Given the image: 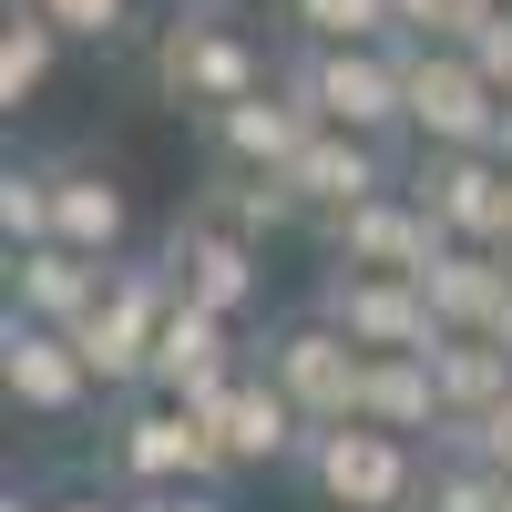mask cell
<instances>
[{
	"instance_id": "1",
	"label": "cell",
	"mask_w": 512,
	"mask_h": 512,
	"mask_svg": "<svg viewBox=\"0 0 512 512\" xmlns=\"http://www.w3.org/2000/svg\"><path fill=\"white\" fill-rule=\"evenodd\" d=\"M287 62H267V41H256L246 21H226V11H205V0H175V21L154 31V52H144V82L175 113H195V123H216L226 103H246V93H267Z\"/></svg>"
},
{
	"instance_id": "2",
	"label": "cell",
	"mask_w": 512,
	"mask_h": 512,
	"mask_svg": "<svg viewBox=\"0 0 512 512\" xmlns=\"http://www.w3.org/2000/svg\"><path fill=\"white\" fill-rule=\"evenodd\" d=\"M103 472H113L123 502H154V492H216L236 461H226V441H216L205 410L164 400V390H134L103 420Z\"/></svg>"
},
{
	"instance_id": "3",
	"label": "cell",
	"mask_w": 512,
	"mask_h": 512,
	"mask_svg": "<svg viewBox=\"0 0 512 512\" xmlns=\"http://www.w3.org/2000/svg\"><path fill=\"white\" fill-rule=\"evenodd\" d=\"M297 482L318 492V512H420L431 441H400V431H369V420H338V431H308Z\"/></svg>"
},
{
	"instance_id": "4",
	"label": "cell",
	"mask_w": 512,
	"mask_h": 512,
	"mask_svg": "<svg viewBox=\"0 0 512 512\" xmlns=\"http://www.w3.org/2000/svg\"><path fill=\"white\" fill-rule=\"evenodd\" d=\"M297 103H308L328 134H369V144H410V82H400V41H349V52H297L287 62Z\"/></svg>"
},
{
	"instance_id": "5",
	"label": "cell",
	"mask_w": 512,
	"mask_h": 512,
	"mask_svg": "<svg viewBox=\"0 0 512 512\" xmlns=\"http://www.w3.org/2000/svg\"><path fill=\"white\" fill-rule=\"evenodd\" d=\"M400 82H410V144H420V154H492V134H502L512 103L482 82L472 52L400 41Z\"/></svg>"
},
{
	"instance_id": "6",
	"label": "cell",
	"mask_w": 512,
	"mask_h": 512,
	"mask_svg": "<svg viewBox=\"0 0 512 512\" xmlns=\"http://www.w3.org/2000/svg\"><path fill=\"white\" fill-rule=\"evenodd\" d=\"M164 318H175V267H164V256H123V267H113V297L72 328V338H82V359H93V379H103L113 400H134V390H144Z\"/></svg>"
},
{
	"instance_id": "7",
	"label": "cell",
	"mask_w": 512,
	"mask_h": 512,
	"mask_svg": "<svg viewBox=\"0 0 512 512\" xmlns=\"http://www.w3.org/2000/svg\"><path fill=\"white\" fill-rule=\"evenodd\" d=\"M0 400L21 420H93V400H113V390L93 379L72 328H41V318L0 308Z\"/></svg>"
},
{
	"instance_id": "8",
	"label": "cell",
	"mask_w": 512,
	"mask_h": 512,
	"mask_svg": "<svg viewBox=\"0 0 512 512\" xmlns=\"http://www.w3.org/2000/svg\"><path fill=\"white\" fill-rule=\"evenodd\" d=\"M277 379V390L308 410V431H338V420H359V390H369V349L359 338H338L318 308L308 318H287L277 338H267V359H256Z\"/></svg>"
},
{
	"instance_id": "9",
	"label": "cell",
	"mask_w": 512,
	"mask_h": 512,
	"mask_svg": "<svg viewBox=\"0 0 512 512\" xmlns=\"http://www.w3.org/2000/svg\"><path fill=\"white\" fill-rule=\"evenodd\" d=\"M308 308L338 328V338H359V349H441V318H431V297H420V277H379V267H328Z\"/></svg>"
},
{
	"instance_id": "10",
	"label": "cell",
	"mask_w": 512,
	"mask_h": 512,
	"mask_svg": "<svg viewBox=\"0 0 512 512\" xmlns=\"http://www.w3.org/2000/svg\"><path fill=\"white\" fill-rule=\"evenodd\" d=\"M318 236H328V267H379V277H420V267L451 246V236H441V216H431L410 185L349 205V216H328Z\"/></svg>"
},
{
	"instance_id": "11",
	"label": "cell",
	"mask_w": 512,
	"mask_h": 512,
	"mask_svg": "<svg viewBox=\"0 0 512 512\" xmlns=\"http://www.w3.org/2000/svg\"><path fill=\"white\" fill-rule=\"evenodd\" d=\"M410 195L441 216L451 246H502L512 236V164L502 154H420Z\"/></svg>"
},
{
	"instance_id": "12",
	"label": "cell",
	"mask_w": 512,
	"mask_h": 512,
	"mask_svg": "<svg viewBox=\"0 0 512 512\" xmlns=\"http://www.w3.org/2000/svg\"><path fill=\"white\" fill-rule=\"evenodd\" d=\"M308 134H318V113L297 103V82L277 72L267 93H246V103H226L205 123V154H216V175H287V164L308 154Z\"/></svg>"
},
{
	"instance_id": "13",
	"label": "cell",
	"mask_w": 512,
	"mask_h": 512,
	"mask_svg": "<svg viewBox=\"0 0 512 512\" xmlns=\"http://www.w3.org/2000/svg\"><path fill=\"white\" fill-rule=\"evenodd\" d=\"M113 267H123V256H82V246H62V236H41V246H11L0 287H11V318L82 328V318L113 297Z\"/></svg>"
},
{
	"instance_id": "14",
	"label": "cell",
	"mask_w": 512,
	"mask_h": 512,
	"mask_svg": "<svg viewBox=\"0 0 512 512\" xmlns=\"http://www.w3.org/2000/svg\"><path fill=\"white\" fill-rule=\"evenodd\" d=\"M287 185H297V205H308V226H328V216H349V205H369V195H390V185H410V164H400V144H369V134H308V154L287 164Z\"/></svg>"
},
{
	"instance_id": "15",
	"label": "cell",
	"mask_w": 512,
	"mask_h": 512,
	"mask_svg": "<svg viewBox=\"0 0 512 512\" xmlns=\"http://www.w3.org/2000/svg\"><path fill=\"white\" fill-rule=\"evenodd\" d=\"M205 420H216V441H226V461L236 472H277V461H297L308 451V410H297L267 369H236L216 400H205Z\"/></svg>"
},
{
	"instance_id": "16",
	"label": "cell",
	"mask_w": 512,
	"mask_h": 512,
	"mask_svg": "<svg viewBox=\"0 0 512 512\" xmlns=\"http://www.w3.org/2000/svg\"><path fill=\"white\" fill-rule=\"evenodd\" d=\"M164 267H175V287L195 297V308H216V318H246L256 308V287H267V267H256V246L216 216H175V236H164Z\"/></svg>"
},
{
	"instance_id": "17",
	"label": "cell",
	"mask_w": 512,
	"mask_h": 512,
	"mask_svg": "<svg viewBox=\"0 0 512 512\" xmlns=\"http://www.w3.org/2000/svg\"><path fill=\"white\" fill-rule=\"evenodd\" d=\"M236 369H246V359H236V318L195 308V297L175 287V318H164V338H154V369H144V390H164V400L205 410V400H216Z\"/></svg>"
},
{
	"instance_id": "18",
	"label": "cell",
	"mask_w": 512,
	"mask_h": 512,
	"mask_svg": "<svg viewBox=\"0 0 512 512\" xmlns=\"http://www.w3.org/2000/svg\"><path fill=\"white\" fill-rule=\"evenodd\" d=\"M52 164H62V185H52V236L82 246V256H123V246H134V195H123V175L93 164V154H52Z\"/></svg>"
},
{
	"instance_id": "19",
	"label": "cell",
	"mask_w": 512,
	"mask_h": 512,
	"mask_svg": "<svg viewBox=\"0 0 512 512\" xmlns=\"http://www.w3.org/2000/svg\"><path fill=\"white\" fill-rule=\"evenodd\" d=\"M420 297H431V318L451 338H492L512 308V267H502V246H441L420 267Z\"/></svg>"
},
{
	"instance_id": "20",
	"label": "cell",
	"mask_w": 512,
	"mask_h": 512,
	"mask_svg": "<svg viewBox=\"0 0 512 512\" xmlns=\"http://www.w3.org/2000/svg\"><path fill=\"white\" fill-rule=\"evenodd\" d=\"M359 420H369V431H400V441H441L451 400H441L431 349H379L369 359V390H359Z\"/></svg>"
},
{
	"instance_id": "21",
	"label": "cell",
	"mask_w": 512,
	"mask_h": 512,
	"mask_svg": "<svg viewBox=\"0 0 512 512\" xmlns=\"http://www.w3.org/2000/svg\"><path fill=\"white\" fill-rule=\"evenodd\" d=\"M195 216H216V226H236L246 246H267V236H287V226H308V205H297L287 175H216V185L195 195Z\"/></svg>"
},
{
	"instance_id": "22",
	"label": "cell",
	"mask_w": 512,
	"mask_h": 512,
	"mask_svg": "<svg viewBox=\"0 0 512 512\" xmlns=\"http://www.w3.org/2000/svg\"><path fill=\"white\" fill-rule=\"evenodd\" d=\"M431 369H441L451 420H492V410L512 400V349H502V338H441Z\"/></svg>"
},
{
	"instance_id": "23",
	"label": "cell",
	"mask_w": 512,
	"mask_h": 512,
	"mask_svg": "<svg viewBox=\"0 0 512 512\" xmlns=\"http://www.w3.org/2000/svg\"><path fill=\"white\" fill-rule=\"evenodd\" d=\"M62 52H72V41L41 21V11L11 0V21H0V103H11V113L41 103V93H52V72H62Z\"/></svg>"
},
{
	"instance_id": "24",
	"label": "cell",
	"mask_w": 512,
	"mask_h": 512,
	"mask_svg": "<svg viewBox=\"0 0 512 512\" xmlns=\"http://www.w3.org/2000/svg\"><path fill=\"white\" fill-rule=\"evenodd\" d=\"M287 31H297V52H349V41H400L390 21V0H277Z\"/></svg>"
},
{
	"instance_id": "25",
	"label": "cell",
	"mask_w": 512,
	"mask_h": 512,
	"mask_svg": "<svg viewBox=\"0 0 512 512\" xmlns=\"http://www.w3.org/2000/svg\"><path fill=\"white\" fill-rule=\"evenodd\" d=\"M52 185H62L52 154H11L0 164V246H41L52 236Z\"/></svg>"
},
{
	"instance_id": "26",
	"label": "cell",
	"mask_w": 512,
	"mask_h": 512,
	"mask_svg": "<svg viewBox=\"0 0 512 512\" xmlns=\"http://www.w3.org/2000/svg\"><path fill=\"white\" fill-rule=\"evenodd\" d=\"M420 512H512V472H492V461H472V451H431Z\"/></svg>"
},
{
	"instance_id": "27",
	"label": "cell",
	"mask_w": 512,
	"mask_h": 512,
	"mask_svg": "<svg viewBox=\"0 0 512 512\" xmlns=\"http://www.w3.org/2000/svg\"><path fill=\"white\" fill-rule=\"evenodd\" d=\"M400 41H441V52H472V41L502 21V0H390Z\"/></svg>"
},
{
	"instance_id": "28",
	"label": "cell",
	"mask_w": 512,
	"mask_h": 512,
	"mask_svg": "<svg viewBox=\"0 0 512 512\" xmlns=\"http://www.w3.org/2000/svg\"><path fill=\"white\" fill-rule=\"evenodd\" d=\"M21 11H41L62 41H123L134 31V0H21Z\"/></svg>"
},
{
	"instance_id": "29",
	"label": "cell",
	"mask_w": 512,
	"mask_h": 512,
	"mask_svg": "<svg viewBox=\"0 0 512 512\" xmlns=\"http://www.w3.org/2000/svg\"><path fill=\"white\" fill-rule=\"evenodd\" d=\"M431 451H472V461H492V472H512V400H502L492 420H441Z\"/></svg>"
},
{
	"instance_id": "30",
	"label": "cell",
	"mask_w": 512,
	"mask_h": 512,
	"mask_svg": "<svg viewBox=\"0 0 512 512\" xmlns=\"http://www.w3.org/2000/svg\"><path fill=\"white\" fill-rule=\"evenodd\" d=\"M472 62H482V82H492V93L512 103V11H502V21H492V31L472 41Z\"/></svg>"
},
{
	"instance_id": "31",
	"label": "cell",
	"mask_w": 512,
	"mask_h": 512,
	"mask_svg": "<svg viewBox=\"0 0 512 512\" xmlns=\"http://www.w3.org/2000/svg\"><path fill=\"white\" fill-rule=\"evenodd\" d=\"M0 512H134L123 492H52V502H31V492H11Z\"/></svg>"
},
{
	"instance_id": "32",
	"label": "cell",
	"mask_w": 512,
	"mask_h": 512,
	"mask_svg": "<svg viewBox=\"0 0 512 512\" xmlns=\"http://www.w3.org/2000/svg\"><path fill=\"white\" fill-rule=\"evenodd\" d=\"M134 512H226V492H154V502H134Z\"/></svg>"
},
{
	"instance_id": "33",
	"label": "cell",
	"mask_w": 512,
	"mask_h": 512,
	"mask_svg": "<svg viewBox=\"0 0 512 512\" xmlns=\"http://www.w3.org/2000/svg\"><path fill=\"white\" fill-rule=\"evenodd\" d=\"M492 154H502V164H512V113H502V134H492Z\"/></svg>"
},
{
	"instance_id": "34",
	"label": "cell",
	"mask_w": 512,
	"mask_h": 512,
	"mask_svg": "<svg viewBox=\"0 0 512 512\" xmlns=\"http://www.w3.org/2000/svg\"><path fill=\"white\" fill-rule=\"evenodd\" d=\"M492 338H502V349H512V308H502V328H492Z\"/></svg>"
},
{
	"instance_id": "35",
	"label": "cell",
	"mask_w": 512,
	"mask_h": 512,
	"mask_svg": "<svg viewBox=\"0 0 512 512\" xmlns=\"http://www.w3.org/2000/svg\"><path fill=\"white\" fill-rule=\"evenodd\" d=\"M502 267H512V236H502Z\"/></svg>"
},
{
	"instance_id": "36",
	"label": "cell",
	"mask_w": 512,
	"mask_h": 512,
	"mask_svg": "<svg viewBox=\"0 0 512 512\" xmlns=\"http://www.w3.org/2000/svg\"><path fill=\"white\" fill-rule=\"evenodd\" d=\"M502 11H512V0H502Z\"/></svg>"
}]
</instances>
